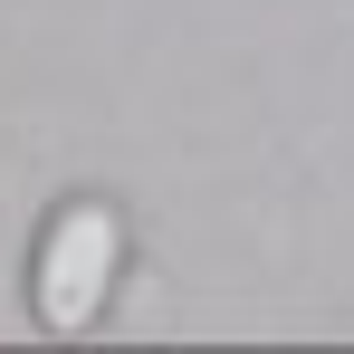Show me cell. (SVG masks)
<instances>
[{
  "label": "cell",
  "mask_w": 354,
  "mask_h": 354,
  "mask_svg": "<svg viewBox=\"0 0 354 354\" xmlns=\"http://www.w3.org/2000/svg\"><path fill=\"white\" fill-rule=\"evenodd\" d=\"M115 268H124V211L115 201H67L39 230V259H29L39 326L48 335H86L106 316V297H115Z\"/></svg>",
  "instance_id": "6da1fadb"
}]
</instances>
